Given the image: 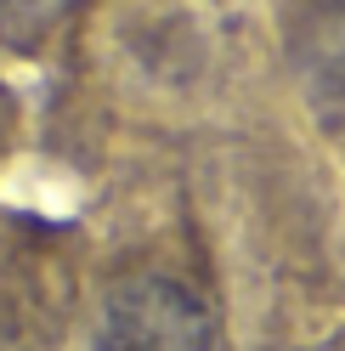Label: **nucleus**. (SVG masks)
<instances>
[{
    "label": "nucleus",
    "instance_id": "nucleus-1",
    "mask_svg": "<svg viewBox=\"0 0 345 351\" xmlns=\"http://www.w3.org/2000/svg\"><path fill=\"white\" fill-rule=\"evenodd\" d=\"M215 312L192 283L170 272L119 278L97 317V351H209Z\"/></svg>",
    "mask_w": 345,
    "mask_h": 351
},
{
    "label": "nucleus",
    "instance_id": "nucleus-2",
    "mask_svg": "<svg viewBox=\"0 0 345 351\" xmlns=\"http://www.w3.org/2000/svg\"><path fill=\"white\" fill-rule=\"evenodd\" d=\"M79 12V0H0V46L40 51Z\"/></svg>",
    "mask_w": 345,
    "mask_h": 351
}]
</instances>
